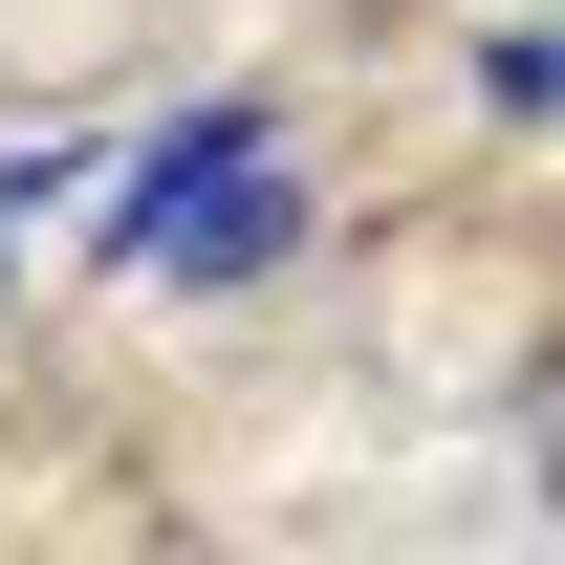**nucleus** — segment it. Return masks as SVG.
Masks as SVG:
<instances>
[{"label":"nucleus","instance_id":"obj_1","mask_svg":"<svg viewBox=\"0 0 565 565\" xmlns=\"http://www.w3.org/2000/svg\"><path fill=\"white\" fill-rule=\"evenodd\" d=\"M282 239H305V174H282L262 109H196V131L131 174V217H109V262H131V282H262Z\"/></svg>","mask_w":565,"mask_h":565}]
</instances>
